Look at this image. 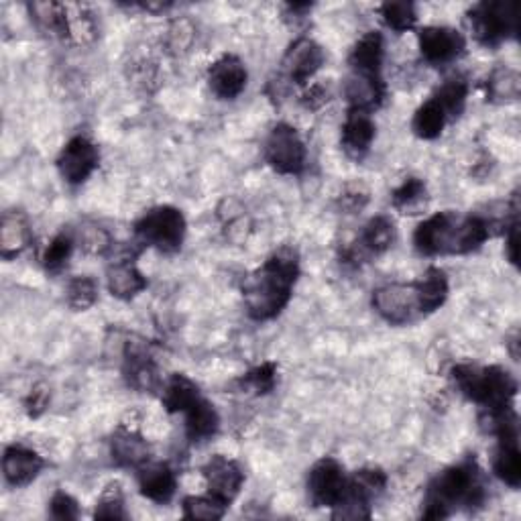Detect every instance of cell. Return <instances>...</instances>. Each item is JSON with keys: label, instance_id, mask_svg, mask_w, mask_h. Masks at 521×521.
<instances>
[{"label": "cell", "instance_id": "3", "mask_svg": "<svg viewBox=\"0 0 521 521\" xmlns=\"http://www.w3.org/2000/svg\"><path fill=\"white\" fill-rule=\"evenodd\" d=\"M485 499L481 471L475 460H462L442 471L428 487L422 515L426 519L448 517L454 507H475Z\"/></svg>", "mask_w": 521, "mask_h": 521}, {"label": "cell", "instance_id": "27", "mask_svg": "<svg viewBox=\"0 0 521 521\" xmlns=\"http://www.w3.org/2000/svg\"><path fill=\"white\" fill-rule=\"evenodd\" d=\"M416 292H418V302L422 316L434 314L440 310L448 298V279L446 273L438 267H430L418 281H414Z\"/></svg>", "mask_w": 521, "mask_h": 521}, {"label": "cell", "instance_id": "42", "mask_svg": "<svg viewBox=\"0 0 521 521\" xmlns=\"http://www.w3.org/2000/svg\"><path fill=\"white\" fill-rule=\"evenodd\" d=\"M80 241L84 245V249L92 251V253H104L110 247V237L104 228L96 226V224H86L80 230Z\"/></svg>", "mask_w": 521, "mask_h": 521}, {"label": "cell", "instance_id": "43", "mask_svg": "<svg viewBox=\"0 0 521 521\" xmlns=\"http://www.w3.org/2000/svg\"><path fill=\"white\" fill-rule=\"evenodd\" d=\"M367 202H369V192L361 184L346 186L338 198V204L342 206V210H346L349 214L363 210L367 206Z\"/></svg>", "mask_w": 521, "mask_h": 521}, {"label": "cell", "instance_id": "15", "mask_svg": "<svg viewBox=\"0 0 521 521\" xmlns=\"http://www.w3.org/2000/svg\"><path fill=\"white\" fill-rule=\"evenodd\" d=\"M123 373H125L127 383L141 393L155 391L161 385L155 359L143 342H131V340L127 342L125 359H123Z\"/></svg>", "mask_w": 521, "mask_h": 521}, {"label": "cell", "instance_id": "33", "mask_svg": "<svg viewBox=\"0 0 521 521\" xmlns=\"http://www.w3.org/2000/svg\"><path fill=\"white\" fill-rule=\"evenodd\" d=\"M387 487V475L381 469H361L349 479V491L373 503Z\"/></svg>", "mask_w": 521, "mask_h": 521}, {"label": "cell", "instance_id": "12", "mask_svg": "<svg viewBox=\"0 0 521 521\" xmlns=\"http://www.w3.org/2000/svg\"><path fill=\"white\" fill-rule=\"evenodd\" d=\"M202 475L208 487V493L222 503L230 505L241 493L245 483V473L237 460L216 454L202 467Z\"/></svg>", "mask_w": 521, "mask_h": 521}, {"label": "cell", "instance_id": "22", "mask_svg": "<svg viewBox=\"0 0 521 521\" xmlns=\"http://www.w3.org/2000/svg\"><path fill=\"white\" fill-rule=\"evenodd\" d=\"M108 292L119 300H131L147 287V277L137 269L135 261L125 257L114 261L106 271Z\"/></svg>", "mask_w": 521, "mask_h": 521}, {"label": "cell", "instance_id": "45", "mask_svg": "<svg viewBox=\"0 0 521 521\" xmlns=\"http://www.w3.org/2000/svg\"><path fill=\"white\" fill-rule=\"evenodd\" d=\"M324 102H328V90H324V86H312L304 94V104L308 108H320Z\"/></svg>", "mask_w": 521, "mask_h": 521}, {"label": "cell", "instance_id": "1", "mask_svg": "<svg viewBox=\"0 0 521 521\" xmlns=\"http://www.w3.org/2000/svg\"><path fill=\"white\" fill-rule=\"evenodd\" d=\"M298 277V253L287 247L275 251L243 281V298L249 316L259 322L279 316L292 300Z\"/></svg>", "mask_w": 521, "mask_h": 521}, {"label": "cell", "instance_id": "30", "mask_svg": "<svg viewBox=\"0 0 521 521\" xmlns=\"http://www.w3.org/2000/svg\"><path fill=\"white\" fill-rule=\"evenodd\" d=\"M446 121H448V119H446L444 110L440 108V104H438L434 98H430L428 102H424V104L416 110L414 121H412V129H414V133H416L420 139L430 141V139L440 137V133H442V129H444V125H446Z\"/></svg>", "mask_w": 521, "mask_h": 521}, {"label": "cell", "instance_id": "38", "mask_svg": "<svg viewBox=\"0 0 521 521\" xmlns=\"http://www.w3.org/2000/svg\"><path fill=\"white\" fill-rule=\"evenodd\" d=\"M184 515L188 519H206V521H212V519H220L226 511V503H222L220 499L212 497L210 493L208 495H192V497H186L184 503Z\"/></svg>", "mask_w": 521, "mask_h": 521}, {"label": "cell", "instance_id": "8", "mask_svg": "<svg viewBox=\"0 0 521 521\" xmlns=\"http://www.w3.org/2000/svg\"><path fill=\"white\" fill-rule=\"evenodd\" d=\"M375 312L393 326L412 324L422 318L414 283H387L373 292Z\"/></svg>", "mask_w": 521, "mask_h": 521}, {"label": "cell", "instance_id": "7", "mask_svg": "<svg viewBox=\"0 0 521 521\" xmlns=\"http://www.w3.org/2000/svg\"><path fill=\"white\" fill-rule=\"evenodd\" d=\"M306 157V145L294 127L279 123L271 129L265 141V159L277 173L298 176L306 167Z\"/></svg>", "mask_w": 521, "mask_h": 521}, {"label": "cell", "instance_id": "14", "mask_svg": "<svg viewBox=\"0 0 521 521\" xmlns=\"http://www.w3.org/2000/svg\"><path fill=\"white\" fill-rule=\"evenodd\" d=\"M395 243V224L391 218L387 216H375L371 218L365 228L361 239L355 243L357 247L346 249L342 255L344 263H361L367 257L373 255H381L385 251L391 249V245Z\"/></svg>", "mask_w": 521, "mask_h": 521}, {"label": "cell", "instance_id": "36", "mask_svg": "<svg viewBox=\"0 0 521 521\" xmlns=\"http://www.w3.org/2000/svg\"><path fill=\"white\" fill-rule=\"evenodd\" d=\"M66 296H68L70 308H74L76 312H84V310L92 308L98 300V283L90 275L74 277L68 283Z\"/></svg>", "mask_w": 521, "mask_h": 521}, {"label": "cell", "instance_id": "11", "mask_svg": "<svg viewBox=\"0 0 521 521\" xmlns=\"http://www.w3.org/2000/svg\"><path fill=\"white\" fill-rule=\"evenodd\" d=\"M324 60H326L324 49L314 39L300 37L285 51L281 66L289 82L306 86L316 76V72L324 66Z\"/></svg>", "mask_w": 521, "mask_h": 521}, {"label": "cell", "instance_id": "25", "mask_svg": "<svg viewBox=\"0 0 521 521\" xmlns=\"http://www.w3.org/2000/svg\"><path fill=\"white\" fill-rule=\"evenodd\" d=\"M31 243V228L23 212L9 210L3 214L0 224V255L5 259H13L21 255Z\"/></svg>", "mask_w": 521, "mask_h": 521}, {"label": "cell", "instance_id": "6", "mask_svg": "<svg viewBox=\"0 0 521 521\" xmlns=\"http://www.w3.org/2000/svg\"><path fill=\"white\" fill-rule=\"evenodd\" d=\"M469 25L475 39L487 47H495L517 33L515 3L485 0L469 11Z\"/></svg>", "mask_w": 521, "mask_h": 521}, {"label": "cell", "instance_id": "37", "mask_svg": "<svg viewBox=\"0 0 521 521\" xmlns=\"http://www.w3.org/2000/svg\"><path fill=\"white\" fill-rule=\"evenodd\" d=\"M74 253V237L70 233L57 235L43 253V267L49 273H60Z\"/></svg>", "mask_w": 521, "mask_h": 521}, {"label": "cell", "instance_id": "35", "mask_svg": "<svg viewBox=\"0 0 521 521\" xmlns=\"http://www.w3.org/2000/svg\"><path fill=\"white\" fill-rule=\"evenodd\" d=\"M379 15L383 23L397 33L414 29L418 21V11L414 3H385L379 7Z\"/></svg>", "mask_w": 521, "mask_h": 521}, {"label": "cell", "instance_id": "26", "mask_svg": "<svg viewBox=\"0 0 521 521\" xmlns=\"http://www.w3.org/2000/svg\"><path fill=\"white\" fill-rule=\"evenodd\" d=\"M29 13L39 29L57 39L74 37L70 7L60 3H33L29 5Z\"/></svg>", "mask_w": 521, "mask_h": 521}, {"label": "cell", "instance_id": "40", "mask_svg": "<svg viewBox=\"0 0 521 521\" xmlns=\"http://www.w3.org/2000/svg\"><path fill=\"white\" fill-rule=\"evenodd\" d=\"M277 383V365L275 363H263L255 369H251L243 379L241 385L247 391H253L255 395H267L275 389Z\"/></svg>", "mask_w": 521, "mask_h": 521}, {"label": "cell", "instance_id": "24", "mask_svg": "<svg viewBox=\"0 0 521 521\" xmlns=\"http://www.w3.org/2000/svg\"><path fill=\"white\" fill-rule=\"evenodd\" d=\"M383 55H385V45H383L381 33H377V31L365 33L351 51V57H349L351 72L367 74V76H381Z\"/></svg>", "mask_w": 521, "mask_h": 521}, {"label": "cell", "instance_id": "2", "mask_svg": "<svg viewBox=\"0 0 521 521\" xmlns=\"http://www.w3.org/2000/svg\"><path fill=\"white\" fill-rule=\"evenodd\" d=\"M491 237V222L477 214L460 216L438 212L424 220L414 233V245L424 255H467Z\"/></svg>", "mask_w": 521, "mask_h": 521}, {"label": "cell", "instance_id": "41", "mask_svg": "<svg viewBox=\"0 0 521 521\" xmlns=\"http://www.w3.org/2000/svg\"><path fill=\"white\" fill-rule=\"evenodd\" d=\"M49 513L55 519H78L80 507H78V501L70 493L57 491L49 501Z\"/></svg>", "mask_w": 521, "mask_h": 521}, {"label": "cell", "instance_id": "39", "mask_svg": "<svg viewBox=\"0 0 521 521\" xmlns=\"http://www.w3.org/2000/svg\"><path fill=\"white\" fill-rule=\"evenodd\" d=\"M94 517L96 519H127V511H125V497H123V491H121V485L114 483L110 485L98 505H96V511H94Z\"/></svg>", "mask_w": 521, "mask_h": 521}, {"label": "cell", "instance_id": "34", "mask_svg": "<svg viewBox=\"0 0 521 521\" xmlns=\"http://www.w3.org/2000/svg\"><path fill=\"white\" fill-rule=\"evenodd\" d=\"M521 82L517 72L509 68H497L487 80V94L493 102H511L517 100Z\"/></svg>", "mask_w": 521, "mask_h": 521}, {"label": "cell", "instance_id": "16", "mask_svg": "<svg viewBox=\"0 0 521 521\" xmlns=\"http://www.w3.org/2000/svg\"><path fill=\"white\" fill-rule=\"evenodd\" d=\"M247 68L239 60L237 55H222L208 70V84L210 90L224 100H233L241 96V92L247 88Z\"/></svg>", "mask_w": 521, "mask_h": 521}, {"label": "cell", "instance_id": "28", "mask_svg": "<svg viewBox=\"0 0 521 521\" xmlns=\"http://www.w3.org/2000/svg\"><path fill=\"white\" fill-rule=\"evenodd\" d=\"M200 397L198 385L186 375H173L161 391V403L167 414H186Z\"/></svg>", "mask_w": 521, "mask_h": 521}, {"label": "cell", "instance_id": "31", "mask_svg": "<svg viewBox=\"0 0 521 521\" xmlns=\"http://www.w3.org/2000/svg\"><path fill=\"white\" fill-rule=\"evenodd\" d=\"M467 96H469L467 82L462 78H450L438 88V92L432 98L440 104L446 119H456L460 117V112L465 110Z\"/></svg>", "mask_w": 521, "mask_h": 521}, {"label": "cell", "instance_id": "13", "mask_svg": "<svg viewBox=\"0 0 521 521\" xmlns=\"http://www.w3.org/2000/svg\"><path fill=\"white\" fill-rule=\"evenodd\" d=\"M418 43L424 60L434 66L454 62L467 47L465 37L452 27H424L418 33Z\"/></svg>", "mask_w": 521, "mask_h": 521}, {"label": "cell", "instance_id": "29", "mask_svg": "<svg viewBox=\"0 0 521 521\" xmlns=\"http://www.w3.org/2000/svg\"><path fill=\"white\" fill-rule=\"evenodd\" d=\"M184 416H186V434L192 442H204L212 438L220 428L218 412L204 397H200Z\"/></svg>", "mask_w": 521, "mask_h": 521}, {"label": "cell", "instance_id": "19", "mask_svg": "<svg viewBox=\"0 0 521 521\" xmlns=\"http://www.w3.org/2000/svg\"><path fill=\"white\" fill-rule=\"evenodd\" d=\"M497 438L499 444L493 458V471L505 485L517 489L521 485V454L517 442V424L503 428L497 434Z\"/></svg>", "mask_w": 521, "mask_h": 521}, {"label": "cell", "instance_id": "18", "mask_svg": "<svg viewBox=\"0 0 521 521\" xmlns=\"http://www.w3.org/2000/svg\"><path fill=\"white\" fill-rule=\"evenodd\" d=\"M45 467V460L33 448L23 444L9 446L3 456V473L9 485L27 487L33 483Z\"/></svg>", "mask_w": 521, "mask_h": 521}, {"label": "cell", "instance_id": "32", "mask_svg": "<svg viewBox=\"0 0 521 521\" xmlns=\"http://www.w3.org/2000/svg\"><path fill=\"white\" fill-rule=\"evenodd\" d=\"M426 200H428L426 184L418 178H408L391 194L393 206L403 214H416L422 206H426Z\"/></svg>", "mask_w": 521, "mask_h": 521}, {"label": "cell", "instance_id": "21", "mask_svg": "<svg viewBox=\"0 0 521 521\" xmlns=\"http://www.w3.org/2000/svg\"><path fill=\"white\" fill-rule=\"evenodd\" d=\"M139 489L149 501L165 505L178 491V477L163 462H147L139 469Z\"/></svg>", "mask_w": 521, "mask_h": 521}, {"label": "cell", "instance_id": "5", "mask_svg": "<svg viewBox=\"0 0 521 521\" xmlns=\"http://www.w3.org/2000/svg\"><path fill=\"white\" fill-rule=\"evenodd\" d=\"M135 235L145 247H153L161 253H176L182 249L186 237V218L178 208L157 206L137 220Z\"/></svg>", "mask_w": 521, "mask_h": 521}, {"label": "cell", "instance_id": "23", "mask_svg": "<svg viewBox=\"0 0 521 521\" xmlns=\"http://www.w3.org/2000/svg\"><path fill=\"white\" fill-rule=\"evenodd\" d=\"M344 94H346V100H349L351 108L371 112L383 104L385 84H383L381 76H367V74L351 72V76L346 78V84H344Z\"/></svg>", "mask_w": 521, "mask_h": 521}, {"label": "cell", "instance_id": "17", "mask_svg": "<svg viewBox=\"0 0 521 521\" xmlns=\"http://www.w3.org/2000/svg\"><path fill=\"white\" fill-rule=\"evenodd\" d=\"M110 454L119 467L141 469L149 462L151 448L141 432L129 426H119L110 438Z\"/></svg>", "mask_w": 521, "mask_h": 521}, {"label": "cell", "instance_id": "44", "mask_svg": "<svg viewBox=\"0 0 521 521\" xmlns=\"http://www.w3.org/2000/svg\"><path fill=\"white\" fill-rule=\"evenodd\" d=\"M47 399H49L47 391L41 389V387H37V389L27 397V401H25V408H27L29 416H33V418L41 416V414L45 412V408H47Z\"/></svg>", "mask_w": 521, "mask_h": 521}, {"label": "cell", "instance_id": "4", "mask_svg": "<svg viewBox=\"0 0 521 521\" xmlns=\"http://www.w3.org/2000/svg\"><path fill=\"white\" fill-rule=\"evenodd\" d=\"M452 381L462 395L479 403L483 412H505L513 408L517 381L503 367H477L471 363L456 365L452 369Z\"/></svg>", "mask_w": 521, "mask_h": 521}, {"label": "cell", "instance_id": "20", "mask_svg": "<svg viewBox=\"0 0 521 521\" xmlns=\"http://www.w3.org/2000/svg\"><path fill=\"white\" fill-rule=\"evenodd\" d=\"M375 139V123L371 112L349 108L346 121L342 125V149L355 159L369 153Z\"/></svg>", "mask_w": 521, "mask_h": 521}, {"label": "cell", "instance_id": "9", "mask_svg": "<svg viewBox=\"0 0 521 521\" xmlns=\"http://www.w3.org/2000/svg\"><path fill=\"white\" fill-rule=\"evenodd\" d=\"M349 489V477L338 460L326 456L308 473V495L316 507H334Z\"/></svg>", "mask_w": 521, "mask_h": 521}, {"label": "cell", "instance_id": "10", "mask_svg": "<svg viewBox=\"0 0 521 521\" xmlns=\"http://www.w3.org/2000/svg\"><path fill=\"white\" fill-rule=\"evenodd\" d=\"M98 163H100L98 147L86 137L70 139L66 143V147L62 149L60 157H57V169H60V176L70 186L84 184L92 176Z\"/></svg>", "mask_w": 521, "mask_h": 521}]
</instances>
